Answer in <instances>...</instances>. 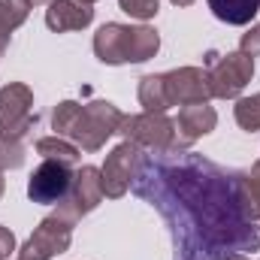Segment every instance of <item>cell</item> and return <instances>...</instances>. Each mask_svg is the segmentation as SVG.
I'll return each mask as SVG.
<instances>
[{"label":"cell","instance_id":"5","mask_svg":"<svg viewBox=\"0 0 260 260\" xmlns=\"http://www.w3.org/2000/svg\"><path fill=\"white\" fill-rule=\"evenodd\" d=\"M73 227L76 224L58 212L46 215L37 224V230L24 239V245L18 248V260H52L64 254L73 242Z\"/></svg>","mask_w":260,"mask_h":260},{"label":"cell","instance_id":"13","mask_svg":"<svg viewBox=\"0 0 260 260\" xmlns=\"http://www.w3.org/2000/svg\"><path fill=\"white\" fill-rule=\"evenodd\" d=\"M94 21V9L76 0H52L46 9V27L55 34H70V30H85Z\"/></svg>","mask_w":260,"mask_h":260},{"label":"cell","instance_id":"6","mask_svg":"<svg viewBox=\"0 0 260 260\" xmlns=\"http://www.w3.org/2000/svg\"><path fill=\"white\" fill-rule=\"evenodd\" d=\"M37 124L34 91L24 82H9L0 88V139H24Z\"/></svg>","mask_w":260,"mask_h":260},{"label":"cell","instance_id":"18","mask_svg":"<svg viewBox=\"0 0 260 260\" xmlns=\"http://www.w3.org/2000/svg\"><path fill=\"white\" fill-rule=\"evenodd\" d=\"M30 9H34L30 0H0V37L9 40V34L27 21Z\"/></svg>","mask_w":260,"mask_h":260},{"label":"cell","instance_id":"20","mask_svg":"<svg viewBox=\"0 0 260 260\" xmlns=\"http://www.w3.org/2000/svg\"><path fill=\"white\" fill-rule=\"evenodd\" d=\"M79 106H82V103H76V100H61V103L55 106V112H52V130H55V136H64L67 139V133H70L73 121H76Z\"/></svg>","mask_w":260,"mask_h":260},{"label":"cell","instance_id":"26","mask_svg":"<svg viewBox=\"0 0 260 260\" xmlns=\"http://www.w3.org/2000/svg\"><path fill=\"white\" fill-rule=\"evenodd\" d=\"M221 260H248V257H245V254H224Z\"/></svg>","mask_w":260,"mask_h":260},{"label":"cell","instance_id":"17","mask_svg":"<svg viewBox=\"0 0 260 260\" xmlns=\"http://www.w3.org/2000/svg\"><path fill=\"white\" fill-rule=\"evenodd\" d=\"M37 154L43 160H61V164L73 167L79 160V145L64 136H43V139H37Z\"/></svg>","mask_w":260,"mask_h":260},{"label":"cell","instance_id":"31","mask_svg":"<svg viewBox=\"0 0 260 260\" xmlns=\"http://www.w3.org/2000/svg\"><path fill=\"white\" fill-rule=\"evenodd\" d=\"M254 227H260V215H257V221H254Z\"/></svg>","mask_w":260,"mask_h":260},{"label":"cell","instance_id":"9","mask_svg":"<svg viewBox=\"0 0 260 260\" xmlns=\"http://www.w3.org/2000/svg\"><path fill=\"white\" fill-rule=\"evenodd\" d=\"M73 185V170L70 164L61 160H43L30 179H27V197L30 203H43V206H52V203H61Z\"/></svg>","mask_w":260,"mask_h":260},{"label":"cell","instance_id":"4","mask_svg":"<svg viewBox=\"0 0 260 260\" xmlns=\"http://www.w3.org/2000/svg\"><path fill=\"white\" fill-rule=\"evenodd\" d=\"M251 76H254V58H248L242 52L209 55V85H212V97L239 100L242 91L248 88Z\"/></svg>","mask_w":260,"mask_h":260},{"label":"cell","instance_id":"25","mask_svg":"<svg viewBox=\"0 0 260 260\" xmlns=\"http://www.w3.org/2000/svg\"><path fill=\"white\" fill-rule=\"evenodd\" d=\"M245 185H248V191H251V197H254V203L260 206V160L245 173Z\"/></svg>","mask_w":260,"mask_h":260},{"label":"cell","instance_id":"28","mask_svg":"<svg viewBox=\"0 0 260 260\" xmlns=\"http://www.w3.org/2000/svg\"><path fill=\"white\" fill-rule=\"evenodd\" d=\"M3 191H6V179H3V170H0V197H3Z\"/></svg>","mask_w":260,"mask_h":260},{"label":"cell","instance_id":"19","mask_svg":"<svg viewBox=\"0 0 260 260\" xmlns=\"http://www.w3.org/2000/svg\"><path fill=\"white\" fill-rule=\"evenodd\" d=\"M233 118L245 133H257L260 130V94L251 97H239L233 106Z\"/></svg>","mask_w":260,"mask_h":260},{"label":"cell","instance_id":"10","mask_svg":"<svg viewBox=\"0 0 260 260\" xmlns=\"http://www.w3.org/2000/svg\"><path fill=\"white\" fill-rule=\"evenodd\" d=\"M164 79H167L170 106H191V103L212 100L209 70H203V67H179V70L164 73Z\"/></svg>","mask_w":260,"mask_h":260},{"label":"cell","instance_id":"3","mask_svg":"<svg viewBox=\"0 0 260 260\" xmlns=\"http://www.w3.org/2000/svg\"><path fill=\"white\" fill-rule=\"evenodd\" d=\"M118 133L136 142L148 154H167V151H182L179 136H176V118H167V112H139V115H124Z\"/></svg>","mask_w":260,"mask_h":260},{"label":"cell","instance_id":"7","mask_svg":"<svg viewBox=\"0 0 260 260\" xmlns=\"http://www.w3.org/2000/svg\"><path fill=\"white\" fill-rule=\"evenodd\" d=\"M103 176H100V170L97 167H82V170H76L73 173V185H70V191L67 197L58 203V215H64L70 218L73 224L79 221V218H85L88 212H94L100 203H103Z\"/></svg>","mask_w":260,"mask_h":260},{"label":"cell","instance_id":"12","mask_svg":"<svg viewBox=\"0 0 260 260\" xmlns=\"http://www.w3.org/2000/svg\"><path fill=\"white\" fill-rule=\"evenodd\" d=\"M127 46H130V24L106 21V24L97 27V34H94V55H97L100 64H106V67L130 64Z\"/></svg>","mask_w":260,"mask_h":260},{"label":"cell","instance_id":"30","mask_svg":"<svg viewBox=\"0 0 260 260\" xmlns=\"http://www.w3.org/2000/svg\"><path fill=\"white\" fill-rule=\"evenodd\" d=\"M30 3H34V6H40V3H52V0H30Z\"/></svg>","mask_w":260,"mask_h":260},{"label":"cell","instance_id":"29","mask_svg":"<svg viewBox=\"0 0 260 260\" xmlns=\"http://www.w3.org/2000/svg\"><path fill=\"white\" fill-rule=\"evenodd\" d=\"M76 3H85V6H94L97 0H76Z\"/></svg>","mask_w":260,"mask_h":260},{"label":"cell","instance_id":"21","mask_svg":"<svg viewBox=\"0 0 260 260\" xmlns=\"http://www.w3.org/2000/svg\"><path fill=\"white\" fill-rule=\"evenodd\" d=\"M24 145L21 139H0V170H18L24 164Z\"/></svg>","mask_w":260,"mask_h":260},{"label":"cell","instance_id":"11","mask_svg":"<svg viewBox=\"0 0 260 260\" xmlns=\"http://www.w3.org/2000/svg\"><path fill=\"white\" fill-rule=\"evenodd\" d=\"M218 124V112L209 106V103H191V106H182L179 109V118H176V136H179V148L188 151V145H194L197 139L209 136Z\"/></svg>","mask_w":260,"mask_h":260},{"label":"cell","instance_id":"27","mask_svg":"<svg viewBox=\"0 0 260 260\" xmlns=\"http://www.w3.org/2000/svg\"><path fill=\"white\" fill-rule=\"evenodd\" d=\"M170 3H173V6H191L194 0H170Z\"/></svg>","mask_w":260,"mask_h":260},{"label":"cell","instance_id":"16","mask_svg":"<svg viewBox=\"0 0 260 260\" xmlns=\"http://www.w3.org/2000/svg\"><path fill=\"white\" fill-rule=\"evenodd\" d=\"M160 49V34L148 24H130V46H127V58L130 64H142L151 61Z\"/></svg>","mask_w":260,"mask_h":260},{"label":"cell","instance_id":"2","mask_svg":"<svg viewBox=\"0 0 260 260\" xmlns=\"http://www.w3.org/2000/svg\"><path fill=\"white\" fill-rule=\"evenodd\" d=\"M124 121V112L109 103V100H91L85 106H79L76 121L67 133V139H73L82 151H100L106 145L109 136H115Z\"/></svg>","mask_w":260,"mask_h":260},{"label":"cell","instance_id":"23","mask_svg":"<svg viewBox=\"0 0 260 260\" xmlns=\"http://www.w3.org/2000/svg\"><path fill=\"white\" fill-rule=\"evenodd\" d=\"M239 52L248 55V58H260V24H251L242 40H239Z\"/></svg>","mask_w":260,"mask_h":260},{"label":"cell","instance_id":"1","mask_svg":"<svg viewBox=\"0 0 260 260\" xmlns=\"http://www.w3.org/2000/svg\"><path fill=\"white\" fill-rule=\"evenodd\" d=\"M130 188L160 212L176 260L260 251L254 227L260 206L245 185V173L224 170L191 151H145Z\"/></svg>","mask_w":260,"mask_h":260},{"label":"cell","instance_id":"15","mask_svg":"<svg viewBox=\"0 0 260 260\" xmlns=\"http://www.w3.org/2000/svg\"><path fill=\"white\" fill-rule=\"evenodd\" d=\"M136 97H139V106L145 112H167L170 109V94H167V79L164 73H148L139 79V88H136Z\"/></svg>","mask_w":260,"mask_h":260},{"label":"cell","instance_id":"24","mask_svg":"<svg viewBox=\"0 0 260 260\" xmlns=\"http://www.w3.org/2000/svg\"><path fill=\"white\" fill-rule=\"evenodd\" d=\"M12 251H15V233L0 224V260H9Z\"/></svg>","mask_w":260,"mask_h":260},{"label":"cell","instance_id":"22","mask_svg":"<svg viewBox=\"0 0 260 260\" xmlns=\"http://www.w3.org/2000/svg\"><path fill=\"white\" fill-rule=\"evenodd\" d=\"M118 6L130 18H139V21H148L160 12V0H118Z\"/></svg>","mask_w":260,"mask_h":260},{"label":"cell","instance_id":"8","mask_svg":"<svg viewBox=\"0 0 260 260\" xmlns=\"http://www.w3.org/2000/svg\"><path fill=\"white\" fill-rule=\"evenodd\" d=\"M142 148L136 142H121L115 145L109 154H106V164L100 167V176H103V194L112 197V200H121L130 191L133 179H136V170H139V160H142Z\"/></svg>","mask_w":260,"mask_h":260},{"label":"cell","instance_id":"14","mask_svg":"<svg viewBox=\"0 0 260 260\" xmlns=\"http://www.w3.org/2000/svg\"><path fill=\"white\" fill-rule=\"evenodd\" d=\"M206 3H209V9L218 21L236 24V27L251 24L254 15L260 12V0H206Z\"/></svg>","mask_w":260,"mask_h":260}]
</instances>
